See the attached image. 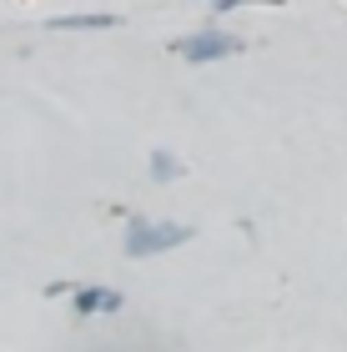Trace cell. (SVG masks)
<instances>
[{
  "label": "cell",
  "mask_w": 347,
  "mask_h": 352,
  "mask_svg": "<svg viewBox=\"0 0 347 352\" xmlns=\"http://www.w3.org/2000/svg\"><path fill=\"white\" fill-rule=\"evenodd\" d=\"M192 236V227H151V221H131V236H126V247H131V257H151V252H166Z\"/></svg>",
  "instance_id": "6da1fadb"
},
{
  "label": "cell",
  "mask_w": 347,
  "mask_h": 352,
  "mask_svg": "<svg viewBox=\"0 0 347 352\" xmlns=\"http://www.w3.org/2000/svg\"><path fill=\"white\" fill-rule=\"evenodd\" d=\"M236 41L232 36H216V30H201V36H186L181 41V56L186 60H212V56H232Z\"/></svg>",
  "instance_id": "7a4b0ae2"
},
{
  "label": "cell",
  "mask_w": 347,
  "mask_h": 352,
  "mask_svg": "<svg viewBox=\"0 0 347 352\" xmlns=\"http://www.w3.org/2000/svg\"><path fill=\"white\" fill-rule=\"evenodd\" d=\"M76 307H81V312H116L121 297H116V292H101V287H91V292L76 297Z\"/></svg>",
  "instance_id": "3957f363"
},
{
  "label": "cell",
  "mask_w": 347,
  "mask_h": 352,
  "mask_svg": "<svg viewBox=\"0 0 347 352\" xmlns=\"http://www.w3.org/2000/svg\"><path fill=\"white\" fill-rule=\"evenodd\" d=\"M56 25H60V30H71V25L86 30V25H116V21H111V15H71V21H56Z\"/></svg>",
  "instance_id": "277c9868"
}]
</instances>
